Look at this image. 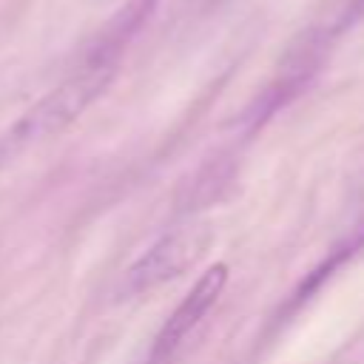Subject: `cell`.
<instances>
[{
  "label": "cell",
  "mask_w": 364,
  "mask_h": 364,
  "mask_svg": "<svg viewBox=\"0 0 364 364\" xmlns=\"http://www.w3.org/2000/svg\"><path fill=\"white\" fill-rule=\"evenodd\" d=\"M225 284H228V264H222V262L210 264V267L196 279V284L188 290V296L179 301V307L171 313V318H168L165 327L159 330L156 344H154V361H156V358H159V361L168 358V355L191 336V330L210 313V307H213L216 299L222 296Z\"/></svg>",
  "instance_id": "obj_3"
},
{
  "label": "cell",
  "mask_w": 364,
  "mask_h": 364,
  "mask_svg": "<svg viewBox=\"0 0 364 364\" xmlns=\"http://www.w3.org/2000/svg\"><path fill=\"white\" fill-rule=\"evenodd\" d=\"M208 245H210V230L202 228V225L171 230L168 236L154 242L145 250L142 259H136L128 267L125 290L128 293H142V290H151L156 284H165V282L176 279L179 273H185L188 267H193L199 262V256L208 250Z\"/></svg>",
  "instance_id": "obj_2"
},
{
  "label": "cell",
  "mask_w": 364,
  "mask_h": 364,
  "mask_svg": "<svg viewBox=\"0 0 364 364\" xmlns=\"http://www.w3.org/2000/svg\"><path fill=\"white\" fill-rule=\"evenodd\" d=\"M117 71V60H102V57H91L85 60V65L71 74L63 85H57L54 91H48L9 134L11 145H28L34 139L51 136L57 131H63L68 122H74L111 82Z\"/></svg>",
  "instance_id": "obj_1"
}]
</instances>
